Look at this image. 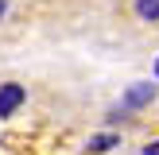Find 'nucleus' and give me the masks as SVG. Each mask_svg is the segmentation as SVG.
Instances as JSON below:
<instances>
[{"instance_id": "5", "label": "nucleus", "mask_w": 159, "mask_h": 155, "mask_svg": "<svg viewBox=\"0 0 159 155\" xmlns=\"http://www.w3.org/2000/svg\"><path fill=\"white\" fill-rule=\"evenodd\" d=\"M144 155H159V140H155V144H148V147H144Z\"/></svg>"}, {"instance_id": "4", "label": "nucleus", "mask_w": 159, "mask_h": 155, "mask_svg": "<svg viewBox=\"0 0 159 155\" xmlns=\"http://www.w3.org/2000/svg\"><path fill=\"white\" fill-rule=\"evenodd\" d=\"M120 144V136H113V132H105V136H93L89 140V151H109V147Z\"/></svg>"}, {"instance_id": "7", "label": "nucleus", "mask_w": 159, "mask_h": 155, "mask_svg": "<svg viewBox=\"0 0 159 155\" xmlns=\"http://www.w3.org/2000/svg\"><path fill=\"white\" fill-rule=\"evenodd\" d=\"M155 82H159V54H155Z\"/></svg>"}, {"instance_id": "6", "label": "nucleus", "mask_w": 159, "mask_h": 155, "mask_svg": "<svg viewBox=\"0 0 159 155\" xmlns=\"http://www.w3.org/2000/svg\"><path fill=\"white\" fill-rule=\"evenodd\" d=\"M4 16H8V0H0V20H4Z\"/></svg>"}, {"instance_id": "1", "label": "nucleus", "mask_w": 159, "mask_h": 155, "mask_svg": "<svg viewBox=\"0 0 159 155\" xmlns=\"http://www.w3.org/2000/svg\"><path fill=\"white\" fill-rule=\"evenodd\" d=\"M23 101H27V89H23L20 82H0V120L16 116Z\"/></svg>"}, {"instance_id": "3", "label": "nucleus", "mask_w": 159, "mask_h": 155, "mask_svg": "<svg viewBox=\"0 0 159 155\" xmlns=\"http://www.w3.org/2000/svg\"><path fill=\"white\" fill-rule=\"evenodd\" d=\"M132 12L140 23H159V0H132Z\"/></svg>"}, {"instance_id": "2", "label": "nucleus", "mask_w": 159, "mask_h": 155, "mask_svg": "<svg viewBox=\"0 0 159 155\" xmlns=\"http://www.w3.org/2000/svg\"><path fill=\"white\" fill-rule=\"evenodd\" d=\"M155 93H159V85H152V82H136V85H128L124 89V108H148L155 101Z\"/></svg>"}]
</instances>
